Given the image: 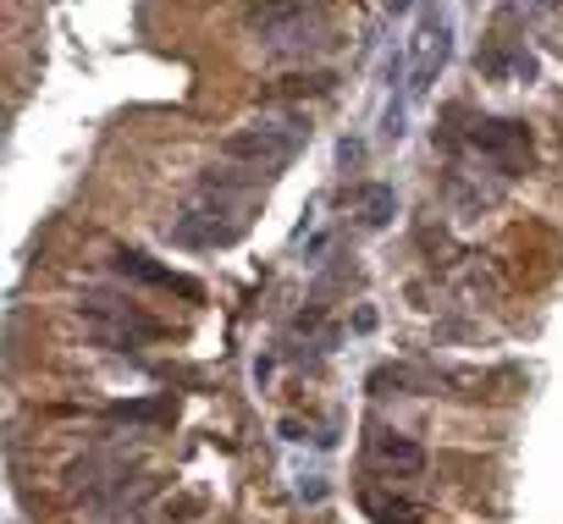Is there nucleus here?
I'll use <instances>...</instances> for the list:
<instances>
[{"mask_svg":"<svg viewBox=\"0 0 563 524\" xmlns=\"http://www.w3.org/2000/svg\"><path fill=\"white\" fill-rule=\"evenodd\" d=\"M243 29L260 45H294V40L321 29V0H254Z\"/></svg>","mask_w":563,"mask_h":524,"instance_id":"7ed1b4c3","label":"nucleus"},{"mask_svg":"<svg viewBox=\"0 0 563 524\" xmlns=\"http://www.w3.org/2000/svg\"><path fill=\"white\" fill-rule=\"evenodd\" d=\"M470 144L486 160H497L503 171H525L530 166V127L525 122H475Z\"/></svg>","mask_w":563,"mask_h":524,"instance_id":"20e7f679","label":"nucleus"},{"mask_svg":"<svg viewBox=\"0 0 563 524\" xmlns=\"http://www.w3.org/2000/svg\"><path fill=\"white\" fill-rule=\"evenodd\" d=\"M371 464L387 469L393 480H420L426 475V447L409 442L404 431H376L371 436Z\"/></svg>","mask_w":563,"mask_h":524,"instance_id":"423d86ee","label":"nucleus"},{"mask_svg":"<svg viewBox=\"0 0 563 524\" xmlns=\"http://www.w3.org/2000/svg\"><path fill=\"white\" fill-rule=\"evenodd\" d=\"M310 138V122L299 116H282V122H249L238 133H227V160H249L254 171H271L282 160H294V149Z\"/></svg>","mask_w":563,"mask_h":524,"instance_id":"f03ea898","label":"nucleus"},{"mask_svg":"<svg viewBox=\"0 0 563 524\" xmlns=\"http://www.w3.org/2000/svg\"><path fill=\"white\" fill-rule=\"evenodd\" d=\"M117 271L122 277H139V282H150V288H172V293H183V299H199V282H188V277H177V271H166V266H155V259H144V254H117Z\"/></svg>","mask_w":563,"mask_h":524,"instance_id":"0eeeda50","label":"nucleus"},{"mask_svg":"<svg viewBox=\"0 0 563 524\" xmlns=\"http://www.w3.org/2000/svg\"><path fill=\"white\" fill-rule=\"evenodd\" d=\"M563 266V237L547 221H514L497 237V271L514 288H547Z\"/></svg>","mask_w":563,"mask_h":524,"instance_id":"f257e3e1","label":"nucleus"},{"mask_svg":"<svg viewBox=\"0 0 563 524\" xmlns=\"http://www.w3.org/2000/svg\"><path fill=\"white\" fill-rule=\"evenodd\" d=\"M360 204H365V221H371V226H382V221L398 210V199H393L387 188H371V193H360Z\"/></svg>","mask_w":563,"mask_h":524,"instance_id":"1a4fd4ad","label":"nucleus"},{"mask_svg":"<svg viewBox=\"0 0 563 524\" xmlns=\"http://www.w3.org/2000/svg\"><path fill=\"white\" fill-rule=\"evenodd\" d=\"M365 508H371L382 524H431V508H420V502H404V497L365 491Z\"/></svg>","mask_w":563,"mask_h":524,"instance_id":"6e6552de","label":"nucleus"},{"mask_svg":"<svg viewBox=\"0 0 563 524\" xmlns=\"http://www.w3.org/2000/svg\"><path fill=\"white\" fill-rule=\"evenodd\" d=\"M216 215H227V204H194V210L177 215L172 237H177V243H194V248H221V243H232V237L243 232V215H238V221H216Z\"/></svg>","mask_w":563,"mask_h":524,"instance_id":"39448f33","label":"nucleus"},{"mask_svg":"<svg viewBox=\"0 0 563 524\" xmlns=\"http://www.w3.org/2000/svg\"><path fill=\"white\" fill-rule=\"evenodd\" d=\"M332 89V73H310V78H282L276 94H327Z\"/></svg>","mask_w":563,"mask_h":524,"instance_id":"9d476101","label":"nucleus"}]
</instances>
